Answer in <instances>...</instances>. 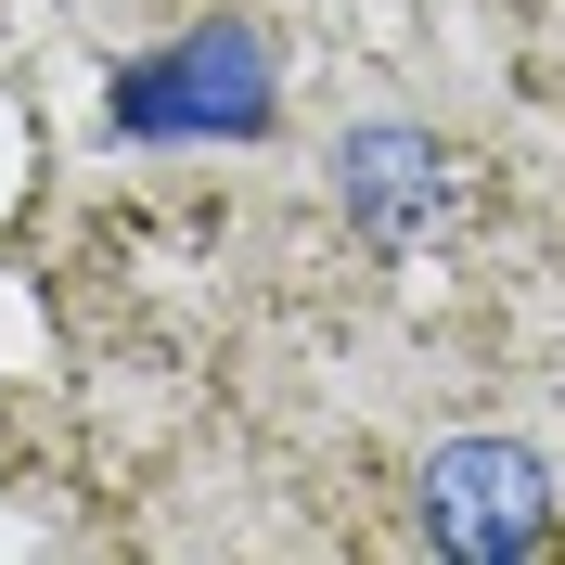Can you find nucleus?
<instances>
[{"mask_svg":"<svg viewBox=\"0 0 565 565\" xmlns=\"http://www.w3.org/2000/svg\"><path fill=\"white\" fill-rule=\"evenodd\" d=\"M334 168H348V193H360L373 218H424V206H450V180H437V154H424L412 129H360Z\"/></svg>","mask_w":565,"mask_h":565,"instance_id":"2","label":"nucleus"},{"mask_svg":"<svg viewBox=\"0 0 565 565\" xmlns=\"http://www.w3.org/2000/svg\"><path fill=\"white\" fill-rule=\"evenodd\" d=\"M424 540L450 553H540L553 540V476L514 437H450L424 462Z\"/></svg>","mask_w":565,"mask_h":565,"instance_id":"1","label":"nucleus"}]
</instances>
